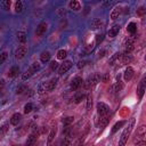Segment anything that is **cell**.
<instances>
[{
  "mask_svg": "<svg viewBox=\"0 0 146 146\" xmlns=\"http://www.w3.org/2000/svg\"><path fill=\"white\" fill-rule=\"evenodd\" d=\"M26 52H27V48H26V46H21V47H18V49L16 50V52H15V57H16L17 59H23V58L25 57Z\"/></svg>",
  "mask_w": 146,
  "mask_h": 146,
  "instance_id": "52a82bcc",
  "label": "cell"
},
{
  "mask_svg": "<svg viewBox=\"0 0 146 146\" xmlns=\"http://www.w3.org/2000/svg\"><path fill=\"white\" fill-rule=\"evenodd\" d=\"M27 90V88L24 86V84H19L18 87H17V89H16V92L17 94H23L24 91H26Z\"/></svg>",
  "mask_w": 146,
  "mask_h": 146,
  "instance_id": "d590c367",
  "label": "cell"
},
{
  "mask_svg": "<svg viewBox=\"0 0 146 146\" xmlns=\"http://www.w3.org/2000/svg\"><path fill=\"white\" fill-rule=\"evenodd\" d=\"M119 31H120V25H119V24L113 25V26L110 27V30H108V36H110V38L116 36V34L119 33Z\"/></svg>",
  "mask_w": 146,
  "mask_h": 146,
  "instance_id": "30bf717a",
  "label": "cell"
},
{
  "mask_svg": "<svg viewBox=\"0 0 146 146\" xmlns=\"http://www.w3.org/2000/svg\"><path fill=\"white\" fill-rule=\"evenodd\" d=\"M103 36H104L103 34H98V35H96V43H97V44H99V43L103 41Z\"/></svg>",
  "mask_w": 146,
  "mask_h": 146,
  "instance_id": "b9f144b4",
  "label": "cell"
},
{
  "mask_svg": "<svg viewBox=\"0 0 146 146\" xmlns=\"http://www.w3.org/2000/svg\"><path fill=\"white\" fill-rule=\"evenodd\" d=\"M46 32H47V24H46V23H40V24L38 25L36 30H35L36 35H38V36H41V35H43Z\"/></svg>",
  "mask_w": 146,
  "mask_h": 146,
  "instance_id": "9c48e42d",
  "label": "cell"
},
{
  "mask_svg": "<svg viewBox=\"0 0 146 146\" xmlns=\"http://www.w3.org/2000/svg\"><path fill=\"white\" fill-rule=\"evenodd\" d=\"M121 11H122V8H121L120 6H116V7L113 9V11L111 13V18H112V19H116V18L119 17V15L121 14Z\"/></svg>",
  "mask_w": 146,
  "mask_h": 146,
  "instance_id": "9a60e30c",
  "label": "cell"
},
{
  "mask_svg": "<svg viewBox=\"0 0 146 146\" xmlns=\"http://www.w3.org/2000/svg\"><path fill=\"white\" fill-rule=\"evenodd\" d=\"M7 57H8V52L7 51H3V52L0 54V65L5 63V60L7 59Z\"/></svg>",
  "mask_w": 146,
  "mask_h": 146,
  "instance_id": "e575fe53",
  "label": "cell"
},
{
  "mask_svg": "<svg viewBox=\"0 0 146 146\" xmlns=\"http://www.w3.org/2000/svg\"><path fill=\"white\" fill-rule=\"evenodd\" d=\"M84 95L83 94H81V95H79V96H76L75 97V99H74V102H75V104H79V103H81L83 99H84Z\"/></svg>",
  "mask_w": 146,
  "mask_h": 146,
  "instance_id": "8d00e7d4",
  "label": "cell"
},
{
  "mask_svg": "<svg viewBox=\"0 0 146 146\" xmlns=\"http://www.w3.org/2000/svg\"><path fill=\"white\" fill-rule=\"evenodd\" d=\"M18 73H19V68H18V66H13V67L9 70L8 75H9L10 78H15Z\"/></svg>",
  "mask_w": 146,
  "mask_h": 146,
  "instance_id": "44dd1931",
  "label": "cell"
},
{
  "mask_svg": "<svg viewBox=\"0 0 146 146\" xmlns=\"http://www.w3.org/2000/svg\"><path fill=\"white\" fill-rule=\"evenodd\" d=\"M50 52L49 51H43V52H41V55H40V59H41V62L42 63H47L49 59H50Z\"/></svg>",
  "mask_w": 146,
  "mask_h": 146,
  "instance_id": "ffe728a7",
  "label": "cell"
},
{
  "mask_svg": "<svg viewBox=\"0 0 146 146\" xmlns=\"http://www.w3.org/2000/svg\"><path fill=\"white\" fill-rule=\"evenodd\" d=\"M15 146H16V145H15Z\"/></svg>",
  "mask_w": 146,
  "mask_h": 146,
  "instance_id": "c3c4849f",
  "label": "cell"
},
{
  "mask_svg": "<svg viewBox=\"0 0 146 146\" xmlns=\"http://www.w3.org/2000/svg\"><path fill=\"white\" fill-rule=\"evenodd\" d=\"M99 81H100V74H98V73H95V74L90 75V76H89V78L86 80V83H84V88H86V89H88V88H90V87H92V86L97 84Z\"/></svg>",
  "mask_w": 146,
  "mask_h": 146,
  "instance_id": "7a4b0ae2",
  "label": "cell"
},
{
  "mask_svg": "<svg viewBox=\"0 0 146 146\" xmlns=\"http://www.w3.org/2000/svg\"><path fill=\"white\" fill-rule=\"evenodd\" d=\"M102 25H103V22H100L99 19H94L91 22V27L92 29H99Z\"/></svg>",
  "mask_w": 146,
  "mask_h": 146,
  "instance_id": "f1b7e54d",
  "label": "cell"
},
{
  "mask_svg": "<svg viewBox=\"0 0 146 146\" xmlns=\"http://www.w3.org/2000/svg\"><path fill=\"white\" fill-rule=\"evenodd\" d=\"M133 42H135V39L133 38H127L123 42V46L125 48V52H130L133 50Z\"/></svg>",
  "mask_w": 146,
  "mask_h": 146,
  "instance_id": "8992f818",
  "label": "cell"
},
{
  "mask_svg": "<svg viewBox=\"0 0 146 146\" xmlns=\"http://www.w3.org/2000/svg\"><path fill=\"white\" fill-rule=\"evenodd\" d=\"M36 141V133H32L27 137V140H26V146H33L34 143Z\"/></svg>",
  "mask_w": 146,
  "mask_h": 146,
  "instance_id": "ac0fdd59",
  "label": "cell"
},
{
  "mask_svg": "<svg viewBox=\"0 0 146 146\" xmlns=\"http://www.w3.org/2000/svg\"><path fill=\"white\" fill-rule=\"evenodd\" d=\"M72 62L71 60H64V63L59 66V68H58V73L59 74H64V73H66L71 67H72Z\"/></svg>",
  "mask_w": 146,
  "mask_h": 146,
  "instance_id": "5b68a950",
  "label": "cell"
},
{
  "mask_svg": "<svg viewBox=\"0 0 146 146\" xmlns=\"http://www.w3.org/2000/svg\"><path fill=\"white\" fill-rule=\"evenodd\" d=\"M60 146H72V143H71V140H70L68 138H65V139L63 140V143H62Z\"/></svg>",
  "mask_w": 146,
  "mask_h": 146,
  "instance_id": "f35d334b",
  "label": "cell"
},
{
  "mask_svg": "<svg viewBox=\"0 0 146 146\" xmlns=\"http://www.w3.org/2000/svg\"><path fill=\"white\" fill-rule=\"evenodd\" d=\"M23 8L24 7H23V2L22 1L18 0V1L15 2V11L16 13H22L23 11Z\"/></svg>",
  "mask_w": 146,
  "mask_h": 146,
  "instance_id": "4316f807",
  "label": "cell"
},
{
  "mask_svg": "<svg viewBox=\"0 0 146 146\" xmlns=\"http://www.w3.org/2000/svg\"><path fill=\"white\" fill-rule=\"evenodd\" d=\"M21 119H22V115H21L19 113H15V114L11 116V119H10V123H11L13 125H17V124L19 123Z\"/></svg>",
  "mask_w": 146,
  "mask_h": 146,
  "instance_id": "2e32d148",
  "label": "cell"
},
{
  "mask_svg": "<svg viewBox=\"0 0 146 146\" xmlns=\"http://www.w3.org/2000/svg\"><path fill=\"white\" fill-rule=\"evenodd\" d=\"M17 39H18L19 42L25 43V41H26V33L23 32V31H19V32L17 33Z\"/></svg>",
  "mask_w": 146,
  "mask_h": 146,
  "instance_id": "603a6c76",
  "label": "cell"
},
{
  "mask_svg": "<svg viewBox=\"0 0 146 146\" xmlns=\"http://www.w3.org/2000/svg\"><path fill=\"white\" fill-rule=\"evenodd\" d=\"M63 133L68 138V137H71L72 136V128L70 127V125H66L65 127V129H64V131H63Z\"/></svg>",
  "mask_w": 146,
  "mask_h": 146,
  "instance_id": "d6a6232c",
  "label": "cell"
},
{
  "mask_svg": "<svg viewBox=\"0 0 146 146\" xmlns=\"http://www.w3.org/2000/svg\"><path fill=\"white\" fill-rule=\"evenodd\" d=\"M146 78L144 76L143 79H141V81L139 82V86H138V88H137V95H138V98L139 99H141L143 98V96H144V92H145V90H146Z\"/></svg>",
  "mask_w": 146,
  "mask_h": 146,
  "instance_id": "277c9868",
  "label": "cell"
},
{
  "mask_svg": "<svg viewBox=\"0 0 146 146\" xmlns=\"http://www.w3.org/2000/svg\"><path fill=\"white\" fill-rule=\"evenodd\" d=\"M58 67V63L57 62H55V60H52L51 63H50V68L54 71V70H56Z\"/></svg>",
  "mask_w": 146,
  "mask_h": 146,
  "instance_id": "7bdbcfd3",
  "label": "cell"
},
{
  "mask_svg": "<svg viewBox=\"0 0 146 146\" xmlns=\"http://www.w3.org/2000/svg\"><path fill=\"white\" fill-rule=\"evenodd\" d=\"M124 123H125V121H120V122H116V123L114 124V127L112 128V131H111V132H112V135H113V133H115V132H116V131H117V130H119V129H120V128H121V127H122Z\"/></svg>",
  "mask_w": 146,
  "mask_h": 146,
  "instance_id": "484cf974",
  "label": "cell"
},
{
  "mask_svg": "<svg viewBox=\"0 0 146 146\" xmlns=\"http://www.w3.org/2000/svg\"><path fill=\"white\" fill-rule=\"evenodd\" d=\"M106 51L105 50H102V51H99V57H103L104 56V54H105Z\"/></svg>",
  "mask_w": 146,
  "mask_h": 146,
  "instance_id": "7dc6e473",
  "label": "cell"
},
{
  "mask_svg": "<svg viewBox=\"0 0 146 146\" xmlns=\"http://www.w3.org/2000/svg\"><path fill=\"white\" fill-rule=\"evenodd\" d=\"M97 112H98V114H99L100 116L108 115V113H110V106L106 105V104L103 103V102H99V103L97 104Z\"/></svg>",
  "mask_w": 146,
  "mask_h": 146,
  "instance_id": "3957f363",
  "label": "cell"
},
{
  "mask_svg": "<svg viewBox=\"0 0 146 146\" xmlns=\"http://www.w3.org/2000/svg\"><path fill=\"white\" fill-rule=\"evenodd\" d=\"M32 110H33V105H32L31 103H27V104L24 106V113H25V114L30 113Z\"/></svg>",
  "mask_w": 146,
  "mask_h": 146,
  "instance_id": "836d02e7",
  "label": "cell"
},
{
  "mask_svg": "<svg viewBox=\"0 0 146 146\" xmlns=\"http://www.w3.org/2000/svg\"><path fill=\"white\" fill-rule=\"evenodd\" d=\"M135 146H146V143L145 140H141V141H137V144Z\"/></svg>",
  "mask_w": 146,
  "mask_h": 146,
  "instance_id": "ee69618b",
  "label": "cell"
},
{
  "mask_svg": "<svg viewBox=\"0 0 146 146\" xmlns=\"http://www.w3.org/2000/svg\"><path fill=\"white\" fill-rule=\"evenodd\" d=\"M10 0H3V1H1V7L3 8V9H6V10H8L9 8H10Z\"/></svg>",
  "mask_w": 146,
  "mask_h": 146,
  "instance_id": "1f68e13d",
  "label": "cell"
},
{
  "mask_svg": "<svg viewBox=\"0 0 146 146\" xmlns=\"http://www.w3.org/2000/svg\"><path fill=\"white\" fill-rule=\"evenodd\" d=\"M68 5H70V8H71V9H73V10H75V11H78V10H80V9H81V5H80V2H79V1H76V0L71 1Z\"/></svg>",
  "mask_w": 146,
  "mask_h": 146,
  "instance_id": "d6986e66",
  "label": "cell"
},
{
  "mask_svg": "<svg viewBox=\"0 0 146 146\" xmlns=\"http://www.w3.org/2000/svg\"><path fill=\"white\" fill-rule=\"evenodd\" d=\"M91 104H92V100H91V96L88 95L87 96V110H90L91 107Z\"/></svg>",
  "mask_w": 146,
  "mask_h": 146,
  "instance_id": "74e56055",
  "label": "cell"
},
{
  "mask_svg": "<svg viewBox=\"0 0 146 146\" xmlns=\"http://www.w3.org/2000/svg\"><path fill=\"white\" fill-rule=\"evenodd\" d=\"M108 121H110V117H108V115H105V116H100V120H99V127H100V128L105 127V125L108 123Z\"/></svg>",
  "mask_w": 146,
  "mask_h": 146,
  "instance_id": "d4e9b609",
  "label": "cell"
},
{
  "mask_svg": "<svg viewBox=\"0 0 146 146\" xmlns=\"http://www.w3.org/2000/svg\"><path fill=\"white\" fill-rule=\"evenodd\" d=\"M46 91H47V82L40 83V84L38 86V92H39L40 95H42V94H44Z\"/></svg>",
  "mask_w": 146,
  "mask_h": 146,
  "instance_id": "cb8c5ba5",
  "label": "cell"
},
{
  "mask_svg": "<svg viewBox=\"0 0 146 146\" xmlns=\"http://www.w3.org/2000/svg\"><path fill=\"white\" fill-rule=\"evenodd\" d=\"M66 55H67V51L64 50V49H60V50H58V52H57V58H58V59H64V58L66 57Z\"/></svg>",
  "mask_w": 146,
  "mask_h": 146,
  "instance_id": "f546056e",
  "label": "cell"
},
{
  "mask_svg": "<svg viewBox=\"0 0 146 146\" xmlns=\"http://www.w3.org/2000/svg\"><path fill=\"white\" fill-rule=\"evenodd\" d=\"M127 30H128L131 34H135V33H136V31H137V25H136V23H133V22L129 23V24H128Z\"/></svg>",
  "mask_w": 146,
  "mask_h": 146,
  "instance_id": "7402d4cb",
  "label": "cell"
},
{
  "mask_svg": "<svg viewBox=\"0 0 146 146\" xmlns=\"http://www.w3.org/2000/svg\"><path fill=\"white\" fill-rule=\"evenodd\" d=\"M73 120H74L73 116H66V117L63 119V124H64L65 127H66V125H70V124L73 122Z\"/></svg>",
  "mask_w": 146,
  "mask_h": 146,
  "instance_id": "4dcf8cb0",
  "label": "cell"
},
{
  "mask_svg": "<svg viewBox=\"0 0 146 146\" xmlns=\"http://www.w3.org/2000/svg\"><path fill=\"white\" fill-rule=\"evenodd\" d=\"M56 132H57V129L56 128H52L51 131H50V133H49V136H48V144H50L54 140V138L56 136Z\"/></svg>",
  "mask_w": 146,
  "mask_h": 146,
  "instance_id": "83f0119b",
  "label": "cell"
},
{
  "mask_svg": "<svg viewBox=\"0 0 146 146\" xmlns=\"http://www.w3.org/2000/svg\"><path fill=\"white\" fill-rule=\"evenodd\" d=\"M144 13H145V9H144L143 7H141V8H139V10H138V14H139V15H143Z\"/></svg>",
  "mask_w": 146,
  "mask_h": 146,
  "instance_id": "bcb514c9",
  "label": "cell"
},
{
  "mask_svg": "<svg viewBox=\"0 0 146 146\" xmlns=\"http://www.w3.org/2000/svg\"><path fill=\"white\" fill-rule=\"evenodd\" d=\"M135 123H136L135 117L130 119V121H129L128 125L124 128L123 132H122V133H121V136H120L119 146H124V145H125V143L128 141V138H129V136H130V133H131V131H132V129H133V127H135Z\"/></svg>",
  "mask_w": 146,
  "mask_h": 146,
  "instance_id": "6da1fadb",
  "label": "cell"
},
{
  "mask_svg": "<svg viewBox=\"0 0 146 146\" xmlns=\"http://www.w3.org/2000/svg\"><path fill=\"white\" fill-rule=\"evenodd\" d=\"M8 130V123H5L2 127H1V129H0V135H2V133H5L6 131Z\"/></svg>",
  "mask_w": 146,
  "mask_h": 146,
  "instance_id": "ab89813d",
  "label": "cell"
},
{
  "mask_svg": "<svg viewBox=\"0 0 146 146\" xmlns=\"http://www.w3.org/2000/svg\"><path fill=\"white\" fill-rule=\"evenodd\" d=\"M40 68H41V65H40V64H39L38 62H35V63H33V64H32V65H31V66L29 67L27 72H29V73H30L31 75H33V74H34V73H35L36 71H39Z\"/></svg>",
  "mask_w": 146,
  "mask_h": 146,
  "instance_id": "4fadbf2b",
  "label": "cell"
},
{
  "mask_svg": "<svg viewBox=\"0 0 146 146\" xmlns=\"http://www.w3.org/2000/svg\"><path fill=\"white\" fill-rule=\"evenodd\" d=\"M83 66H84V62H81V60H80V62L78 63V67L81 68V67H83Z\"/></svg>",
  "mask_w": 146,
  "mask_h": 146,
  "instance_id": "f6af8a7d",
  "label": "cell"
},
{
  "mask_svg": "<svg viewBox=\"0 0 146 146\" xmlns=\"http://www.w3.org/2000/svg\"><path fill=\"white\" fill-rule=\"evenodd\" d=\"M100 80L103 81V82H107L108 80H110V75L106 73V74H104V75H100Z\"/></svg>",
  "mask_w": 146,
  "mask_h": 146,
  "instance_id": "60d3db41",
  "label": "cell"
},
{
  "mask_svg": "<svg viewBox=\"0 0 146 146\" xmlns=\"http://www.w3.org/2000/svg\"><path fill=\"white\" fill-rule=\"evenodd\" d=\"M56 84H57V79H51L50 81L47 82V91H51L56 88Z\"/></svg>",
  "mask_w": 146,
  "mask_h": 146,
  "instance_id": "e0dca14e",
  "label": "cell"
},
{
  "mask_svg": "<svg viewBox=\"0 0 146 146\" xmlns=\"http://www.w3.org/2000/svg\"><path fill=\"white\" fill-rule=\"evenodd\" d=\"M82 83H83L82 78H80V76H75V78L73 79L72 83H71V89H72V90H78V89L82 86Z\"/></svg>",
  "mask_w": 146,
  "mask_h": 146,
  "instance_id": "ba28073f",
  "label": "cell"
},
{
  "mask_svg": "<svg viewBox=\"0 0 146 146\" xmlns=\"http://www.w3.org/2000/svg\"><path fill=\"white\" fill-rule=\"evenodd\" d=\"M136 137H137V139H138L139 141L144 140V137H145V125H140V127L138 128V131H137V133H136Z\"/></svg>",
  "mask_w": 146,
  "mask_h": 146,
  "instance_id": "5bb4252c",
  "label": "cell"
},
{
  "mask_svg": "<svg viewBox=\"0 0 146 146\" xmlns=\"http://www.w3.org/2000/svg\"><path fill=\"white\" fill-rule=\"evenodd\" d=\"M132 76H133V68H132L131 66H128V67L125 68V71H124L123 78H124L125 81H129V80H131Z\"/></svg>",
  "mask_w": 146,
  "mask_h": 146,
  "instance_id": "7c38bea8",
  "label": "cell"
},
{
  "mask_svg": "<svg viewBox=\"0 0 146 146\" xmlns=\"http://www.w3.org/2000/svg\"><path fill=\"white\" fill-rule=\"evenodd\" d=\"M121 62H122V64H129L131 60H132V56L130 55V52H123V54H121Z\"/></svg>",
  "mask_w": 146,
  "mask_h": 146,
  "instance_id": "8fae6325",
  "label": "cell"
}]
</instances>
